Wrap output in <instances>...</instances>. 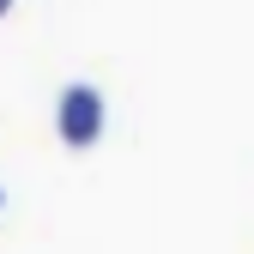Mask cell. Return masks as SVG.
<instances>
[{
	"label": "cell",
	"mask_w": 254,
	"mask_h": 254,
	"mask_svg": "<svg viewBox=\"0 0 254 254\" xmlns=\"http://www.w3.org/2000/svg\"><path fill=\"white\" fill-rule=\"evenodd\" d=\"M0 12H12V0H0Z\"/></svg>",
	"instance_id": "cell-2"
},
{
	"label": "cell",
	"mask_w": 254,
	"mask_h": 254,
	"mask_svg": "<svg viewBox=\"0 0 254 254\" xmlns=\"http://www.w3.org/2000/svg\"><path fill=\"white\" fill-rule=\"evenodd\" d=\"M103 127H109V109H103V91L97 85H67L61 91V103H55V133L67 139L73 151H91L103 139Z\"/></svg>",
	"instance_id": "cell-1"
},
{
	"label": "cell",
	"mask_w": 254,
	"mask_h": 254,
	"mask_svg": "<svg viewBox=\"0 0 254 254\" xmlns=\"http://www.w3.org/2000/svg\"><path fill=\"white\" fill-rule=\"evenodd\" d=\"M0 206H6V188H0Z\"/></svg>",
	"instance_id": "cell-3"
}]
</instances>
